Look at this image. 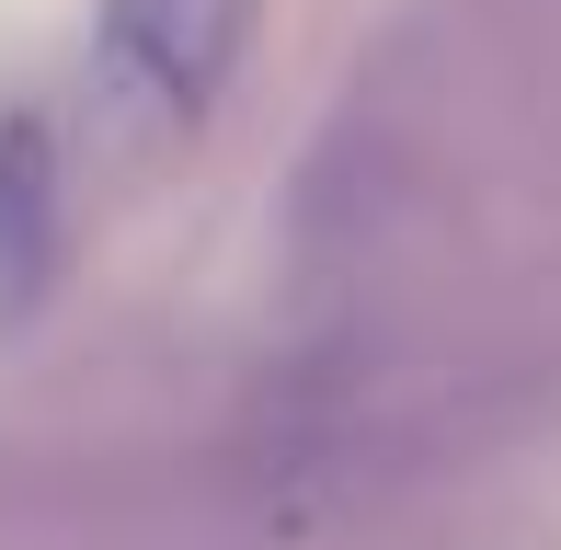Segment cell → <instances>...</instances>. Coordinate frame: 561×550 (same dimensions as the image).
I'll return each mask as SVG.
<instances>
[{"instance_id": "6da1fadb", "label": "cell", "mask_w": 561, "mask_h": 550, "mask_svg": "<svg viewBox=\"0 0 561 550\" xmlns=\"http://www.w3.org/2000/svg\"><path fill=\"white\" fill-rule=\"evenodd\" d=\"M69 253V172L46 115H0V310H35Z\"/></svg>"}, {"instance_id": "7a4b0ae2", "label": "cell", "mask_w": 561, "mask_h": 550, "mask_svg": "<svg viewBox=\"0 0 561 550\" xmlns=\"http://www.w3.org/2000/svg\"><path fill=\"white\" fill-rule=\"evenodd\" d=\"M241 23H252V0H115V46L161 81V104H207L218 92V69L241 58Z\"/></svg>"}]
</instances>
